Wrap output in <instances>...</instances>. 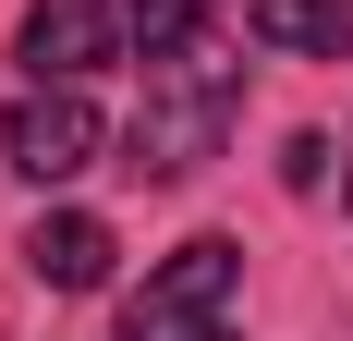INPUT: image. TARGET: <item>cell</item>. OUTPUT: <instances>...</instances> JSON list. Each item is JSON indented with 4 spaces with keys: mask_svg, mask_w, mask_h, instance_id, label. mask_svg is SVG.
I'll list each match as a JSON object with an SVG mask.
<instances>
[{
    "mask_svg": "<svg viewBox=\"0 0 353 341\" xmlns=\"http://www.w3.org/2000/svg\"><path fill=\"white\" fill-rule=\"evenodd\" d=\"M341 207H353V159H341Z\"/></svg>",
    "mask_w": 353,
    "mask_h": 341,
    "instance_id": "9",
    "label": "cell"
},
{
    "mask_svg": "<svg viewBox=\"0 0 353 341\" xmlns=\"http://www.w3.org/2000/svg\"><path fill=\"white\" fill-rule=\"evenodd\" d=\"M232 280H244V256H232L219 232H195L171 269H146V293L122 305V341H219V305H232Z\"/></svg>",
    "mask_w": 353,
    "mask_h": 341,
    "instance_id": "2",
    "label": "cell"
},
{
    "mask_svg": "<svg viewBox=\"0 0 353 341\" xmlns=\"http://www.w3.org/2000/svg\"><path fill=\"white\" fill-rule=\"evenodd\" d=\"M110 256H122V244H110V220H85V207H49V220L25 232V269L49 280V293H98Z\"/></svg>",
    "mask_w": 353,
    "mask_h": 341,
    "instance_id": "5",
    "label": "cell"
},
{
    "mask_svg": "<svg viewBox=\"0 0 353 341\" xmlns=\"http://www.w3.org/2000/svg\"><path fill=\"white\" fill-rule=\"evenodd\" d=\"M122 25H134L146 49H183V37L208 25V0H122Z\"/></svg>",
    "mask_w": 353,
    "mask_h": 341,
    "instance_id": "7",
    "label": "cell"
},
{
    "mask_svg": "<svg viewBox=\"0 0 353 341\" xmlns=\"http://www.w3.org/2000/svg\"><path fill=\"white\" fill-rule=\"evenodd\" d=\"M244 122V61L219 37H183V49H146V98H134V183H195L219 159V135Z\"/></svg>",
    "mask_w": 353,
    "mask_h": 341,
    "instance_id": "1",
    "label": "cell"
},
{
    "mask_svg": "<svg viewBox=\"0 0 353 341\" xmlns=\"http://www.w3.org/2000/svg\"><path fill=\"white\" fill-rule=\"evenodd\" d=\"M281 183H329V135H292L281 146Z\"/></svg>",
    "mask_w": 353,
    "mask_h": 341,
    "instance_id": "8",
    "label": "cell"
},
{
    "mask_svg": "<svg viewBox=\"0 0 353 341\" xmlns=\"http://www.w3.org/2000/svg\"><path fill=\"white\" fill-rule=\"evenodd\" d=\"M12 49H25V73H37V86H85V73L122 49V12H110V0H37Z\"/></svg>",
    "mask_w": 353,
    "mask_h": 341,
    "instance_id": "4",
    "label": "cell"
},
{
    "mask_svg": "<svg viewBox=\"0 0 353 341\" xmlns=\"http://www.w3.org/2000/svg\"><path fill=\"white\" fill-rule=\"evenodd\" d=\"M0 159L25 170V183H73V170L98 159V98L85 86H25L12 122H0Z\"/></svg>",
    "mask_w": 353,
    "mask_h": 341,
    "instance_id": "3",
    "label": "cell"
},
{
    "mask_svg": "<svg viewBox=\"0 0 353 341\" xmlns=\"http://www.w3.org/2000/svg\"><path fill=\"white\" fill-rule=\"evenodd\" d=\"M244 25H256V49H292V61H341V49H353V0H256Z\"/></svg>",
    "mask_w": 353,
    "mask_h": 341,
    "instance_id": "6",
    "label": "cell"
}]
</instances>
